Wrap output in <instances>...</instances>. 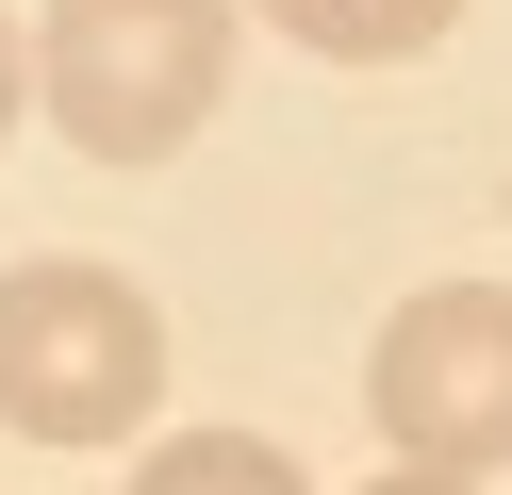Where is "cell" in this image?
<instances>
[{
  "label": "cell",
  "mask_w": 512,
  "mask_h": 495,
  "mask_svg": "<svg viewBox=\"0 0 512 495\" xmlns=\"http://www.w3.org/2000/svg\"><path fill=\"white\" fill-rule=\"evenodd\" d=\"M248 0H50L34 17V99L83 165H166L232 99Z\"/></svg>",
  "instance_id": "1"
},
{
  "label": "cell",
  "mask_w": 512,
  "mask_h": 495,
  "mask_svg": "<svg viewBox=\"0 0 512 495\" xmlns=\"http://www.w3.org/2000/svg\"><path fill=\"white\" fill-rule=\"evenodd\" d=\"M166 413V314L133 297V264L34 248L0 264V429L17 446H133Z\"/></svg>",
  "instance_id": "2"
},
{
  "label": "cell",
  "mask_w": 512,
  "mask_h": 495,
  "mask_svg": "<svg viewBox=\"0 0 512 495\" xmlns=\"http://www.w3.org/2000/svg\"><path fill=\"white\" fill-rule=\"evenodd\" d=\"M364 429L413 479H496L512 462V281H430L364 347Z\"/></svg>",
  "instance_id": "3"
},
{
  "label": "cell",
  "mask_w": 512,
  "mask_h": 495,
  "mask_svg": "<svg viewBox=\"0 0 512 495\" xmlns=\"http://www.w3.org/2000/svg\"><path fill=\"white\" fill-rule=\"evenodd\" d=\"M265 33H298L314 66H413V50H446L463 33V0H248Z\"/></svg>",
  "instance_id": "4"
},
{
  "label": "cell",
  "mask_w": 512,
  "mask_h": 495,
  "mask_svg": "<svg viewBox=\"0 0 512 495\" xmlns=\"http://www.w3.org/2000/svg\"><path fill=\"white\" fill-rule=\"evenodd\" d=\"M133 495H314V479L265 446V429H166V446L133 462Z\"/></svg>",
  "instance_id": "5"
},
{
  "label": "cell",
  "mask_w": 512,
  "mask_h": 495,
  "mask_svg": "<svg viewBox=\"0 0 512 495\" xmlns=\"http://www.w3.org/2000/svg\"><path fill=\"white\" fill-rule=\"evenodd\" d=\"M34 17H0V132H17V99H34V50H17Z\"/></svg>",
  "instance_id": "6"
},
{
  "label": "cell",
  "mask_w": 512,
  "mask_h": 495,
  "mask_svg": "<svg viewBox=\"0 0 512 495\" xmlns=\"http://www.w3.org/2000/svg\"><path fill=\"white\" fill-rule=\"evenodd\" d=\"M364 495H479V479H413V462H397V479H364Z\"/></svg>",
  "instance_id": "7"
}]
</instances>
